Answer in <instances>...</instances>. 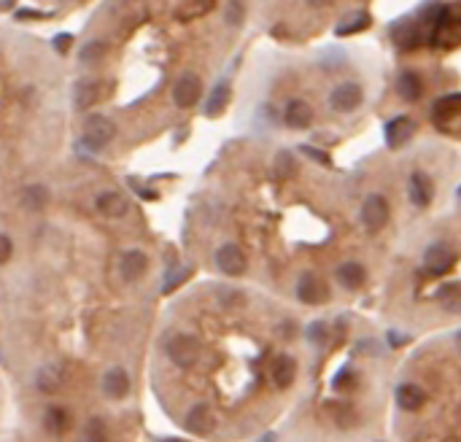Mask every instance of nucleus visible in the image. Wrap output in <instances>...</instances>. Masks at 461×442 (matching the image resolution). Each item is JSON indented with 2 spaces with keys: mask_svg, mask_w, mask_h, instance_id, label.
Listing matches in <instances>:
<instances>
[{
  "mask_svg": "<svg viewBox=\"0 0 461 442\" xmlns=\"http://www.w3.org/2000/svg\"><path fill=\"white\" fill-rule=\"evenodd\" d=\"M114 138H116V125L108 116L92 114L84 119V143L90 149H105Z\"/></svg>",
  "mask_w": 461,
  "mask_h": 442,
  "instance_id": "obj_1",
  "label": "nucleus"
},
{
  "mask_svg": "<svg viewBox=\"0 0 461 442\" xmlns=\"http://www.w3.org/2000/svg\"><path fill=\"white\" fill-rule=\"evenodd\" d=\"M167 356L176 367H192L197 359H200V343L197 337L192 335H176L170 343H167Z\"/></svg>",
  "mask_w": 461,
  "mask_h": 442,
  "instance_id": "obj_2",
  "label": "nucleus"
},
{
  "mask_svg": "<svg viewBox=\"0 0 461 442\" xmlns=\"http://www.w3.org/2000/svg\"><path fill=\"white\" fill-rule=\"evenodd\" d=\"M389 216H391V211H389V200L383 194H369L367 200L362 202V224L367 227L369 232L383 229Z\"/></svg>",
  "mask_w": 461,
  "mask_h": 442,
  "instance_id": "obj_3",
  "label": "nucleus"
},
{
  "mask_svg": "<svg viewBox=\"0 0 461 442\" xmlns=\"http://www.w3.org/2000/svg\"><path fill=\"white\" fill-rule=\"evenodd\" d=\"M362 100H365L362 87L348 81V84H340V87H335V92L329 95V105H332L338 114H351V111H356V108L362 105Z\"/></svg>",
  "mask_w": 461,
  "mask_h": 442,
  "instance_id": "obj_4",
  "label": "nucleus"
},
{
  "mask_svg": "<svg viewBox=\"0 0 461 442\" xmlns=\"http://www.w3.org/2000/svg\"><path fill=\"white\" fill-rule=\"evenodd\" d=\"M216 264L224 275H243L246 273V253L240 251V246H235V243H224L216 251Z\"/></svg>",
  "mask_w": 461,
  "mask_h": 442,
  "instance_id": "obj_5",
  "label": "nucleus"
},
{
  "mask_svg": "<svg viewBox=\"0 0 461 442\" xmlns=\"http://www.w3.org/2000/svg\"><path fill=\"white\" fill-rule=\"evenodd\" d=\"M453 262H456V253L451 251V246H445V243H431L424 251V267L434 275L448 273L453 267Z\"/></svg>",
  "mask_w": 461,
  "mask_h": 442,
  "instance_id": "obj_6",
  "label": "nucleus"
},
{
  "mask_svg": "<svg viewBox=\"0 0 461 442\" xmlns=\"http://www.w3.org/2000/svg\"><path fill=\"white\" fill-rule=\"evenodd\" d=\"M203 95V84H200V78L194 76V73H186L181 76L178 81H176V87H173V103L178 105V108H192L197 100Z\"/></svg>",
  "mask_w": 461,
  "mask_h": 442,
  "instance_id": "obj_7",
  "label": "nucleus"
},
{
  "mask_svg": "<svg viewBox=\"0 0 461 442\" xmlns=\"http://www.w3.org/2000/svg\"><path fill=\"white\" fill-rule=\"evenodd\" d=\"M297 297H300L305 305H321V302H327L329 291H327V286H324V281H321L318 275L305 273V275L297 281Z\"/></svg>",
  "mask_w": 461,
  "mask_h": 442,
  "instance_id": "obj_8",
  "label": "nucleus"
},
{
  "mask_svg": "<svg viewBox=\"0 0 461 442\" xmlns=\"http://www.w3.org/2000/svg\"><path fill=\"white\" fill-rule=\"evenodd\" d=\"M186 429L192 432V434H200V437H205V434H211L216 429V415L214 410L205 405V402H200V405H194L192 410L186 412Z\"/></svg>",
  "mask_w": 461,
  "mask_h": 442,
  "instance_id": "obj_9",
  "label": "nucleus"
},
{
  "mask_svg": "<svg viewBox=\"0 0 461 442\" xmlns=\"http://www.w3.org/2000/svg\"><path fill=\"white\" fill-rule=\"evenodd\" d=\"M416 135V122L410 116H397L386 125V143L389 149H402L410 143V138Z\"/></svg>",
  "mask_w": 461,
  "mask_h": 442,
  "instance_id": "obj_10",
  "label": "nucleus"
},
{
  "mask_svg": "<svg viewBox=\"0 0 461 442\" xmlns=\"http://www.w3.org/2000/svg\"><path fill=\"white\" fill-rule=\"evenodd\" d=\"M97 211L108 219H122L124 213L130 211V200L124 197L122 191L116 189H108L103 194H97Z\"/></svg>",
  "mask_w": 461,
  "mask_h": 442,
  "instance_id": "obj_11",
  "label": "nucleus"
},
{
  "mask_svg": "<svg viewBox=\"0 0 461 442\" xmlns=\"http://www.w3.org/2000/svg\"><path fill=\"white\" fill-rule=\"evenodd\" d=\"M283 122L291 129H305L313 122V108L307 105L305 100H291L286 105V111H283Z\"/></svg>",
  "mask_w": 461,
  "mask_h": 442,
  "instance_id": "obj_12",
  "label": "nucleus"
},
{
  "mask_svg": "<svg viewBox=\"0 0 461 442\" xmlns=\"http://www.w3.org/2000/svg\"><path fill=\"white\" fill-rule=\"evenodd\" d=\"M407 194H410V202H413L416 208H427L431 202V197H434V187H431V181L424 173H413V176H410Z\"/></svg>",
  "mask_w": 461,
  "mask_h": 442,
  "instance_id": "obj_13",
  "label": "nucleus"
},
{
  "mask_svg": "<svg viewBox=\"0 0 461 442\" xmlns=\"http://www.w3.org/2000/svg\"><path fill=\"white\" fill-rule=\"evenodd\" d=\"M103 391H105V397H111V399H124L127 391H130V375L124 372L122 367L108 370V372L103 375Z\"/></svg>",
  "mask_w": 461,
  "mask_h": 442,
  "instance_id": "obj_14",
  "label": "nucleus"
},
{
  "mask_svg": "<svg viewBox=\"0 0 461 442\" xmlns=\"http://www.w3.org/2000/svg\"><path fill=\"white\" fill-rule=\"evenodd\" d=\"M397 92H400L402 100H407V103H416L421 92H424V81H421V76L416 73V70H402L400 76H397Z\"/></svg>",
  "mask_w": 461,
  "mask_h": 442,
  "instance_id": "obj_15",
  "label": "nucleus"
},
{
  "mask_svg": "<svg viewBox=\"0 0 461 442\" xmlns=\"http://www.w3.org/2000/svg\"><path fill=\"white\" fill-rule=\"evenodd\" d=\"M103 92H105V84H103V81H94V78L79 81V84H76V108L87 111L90 105H94V103L103 97Z\"/></svg>",
  "mask_w": 461,
  "mask_h": 442,
  "instance_id": "obj_16",
  "label": "nucleus"
},
{
  "mask_svg": "<svg viewBox=\"0 0 461 442\" xmlns=\"http://www.w3.org/2000/svg\"><path fill=\"white\" fill-rule=\"evenodd\" d=\"M149 270V259L143 251H127L122 256V275L124 281H138Z\"/></svg>",
  "mask_w": 461,
  "mask_h": 442,
  "instance_id": "obj_17",
  "label": "nucleus"
},
{
  "mask_svg": "<svg viewBox=\"0 0 461 442\" xmlns=\"http://www.w3.org/2000/svg\"><path fill=\"white\" fill-rule=\"evenodd\" d=\"M270 375H273V383H276L278 388H289L294 383V378H297V361L291 356H278L276 361H273Z\"/></svg>",
  "mask_w": 461,
  "mask_h": 442,
  "instance_id": "obj_18",
  "label": "nucleus"
},
{
  "mask_svg": "<svg viewBox=\"0 0 461 442\" xmlns=\"http://www.w3.org/2000/svg\"><path fill=\"white\" fill-rule=\"evenodd\" d=\"M424 402H427V394H424L421 386H416V383H404V386L397 388V405H400L402 410L416 412Z\"/></svg>",
  "mask_w": 461,
  "mask_h": 442,
  "instance_id": "obj_19",
  "label": "nucleus"
},
{
  "mask_svg": "<svg viewBox=\"0 0 461 442\" xmlns=\"http://www.w3.org/2000/svg\"><path fill=\"white\" fill-rule=\"evenodd\" d=\"M365 281H367V273L359 262H345L338 267V284L342 288H359L365 286Z\"/></svg>",
  "mask_w": 461,
  "mask_h": 442,
  "instance_id": "obj_20",
  "label": "nucleus"
},
{
  "mask_svg": "<svg viewBox=\"0 0 461 442\" xmlns=\"http://www.w3.org/2000/svg\"><path fill=\"white\" fill-rule=\"evenodd\" d=\"M391 38H394V43L400 46L402 52H410V49H416L421 43V30L416 25H410V22H402V25L394 28Z\"/></svg>",
  "mask_w": 461,
  "mask_h": 442,
  "instance_id": "obj_21",
  "label": "nucleus"
},
{
  "mask_svg": "<svg viewBox=\"0 0 461 442\" xmlns=\"http://www.w3.org/2000/svg\"><path fill=\"white\" fill-rule=\"evenodd\" d=\"M229 84L227 81H218L214 87V92L208 97V103H205V116H218L224 108H227V103H229Z\"/></svg>",
  "mask_w": 461,
  "mask_h": 442,
  "instance_id": "obj_22",
  "label": "nucleus"
},
{
  "mask_svg": "<svg viewBox=\"0 0 461 442\" xmlns=\"http://www.w3.org/2000/svg\"><path fill=\"white\" fill-rule=\"evenodd\" d=\"M46 202H49V191L43 189V187L32 184L28 189H22V208H28V211H43Z\"/></svg>",
  "mask_w": 461,
  "mask_h": 442,
  "instance_id": "obj_23",
  "label": "nucleus"
},
{
  "mask_svg": "<svg viewBox=\"0 0 461 442\" xmlns=\"http://www.w3.org/2000/svg\"><path fill=\"white\" fill-rule=\"evenodd\" d=\"M437 46H459L461 43V22H442L434 35Z\"/></svg>",
  "mask_w": 461,
  "mask_h": 442,
  "instance_id": "obj_24",
  "label": "nucleus"
},
{
  "mask_svg": "<svg viewBox=\"0 0 461 442\" xmlns=\"http://www.w3.org/2000/svg\"><path fill=\"white\" fill-rule=\"evenodd\" d=\"M60 386H62V372L57 364H49V367H43V370L38 372V388H41L43 394H54Z\"/></svg>",
  "mask_w": 461,
  "mask_h": 442,
  "instance_id": "obj_25",
  "label": "nucleus"
},
{
  "mask_svg": "<svg viewBox=\"0 0 461 442\" xmlns=\"http://www.w3.org/2000/svg\"><path fill=\"white\" fill-rule=\"evenodd\" d=\"M273 173H276L278 181H289V178L297 173V159H294V154H291V151H278Z\"/></svg>",
  "mask_w": 461,
  "mask_h": 442,
  "instance_id": "obj_26",
  "label": "nucleus"
},
{
  "mask_svg": "<svg viewBox=\"0 0 461 442\" xmlns=\"http://www.w3.org/2000/svg\"><path fill=\"white\" fill-rule=\"evenodd\" d=\"M369 28V14L367 11H356L351 17H345L338 25V35H354V32H362Z\"/></svg>",
  "mask_w": 461,
  "mask_h": 442,
  "instance_id": "obj_27",
  "label": "nucleus"
},
{
  "mask_svg": "<svg viewBox=\"0 0 461 442\" xmlns=\"http://www.w3.org/2000/svg\"><path fill=\"white\" fill-rule=\"evenodd\" d=\"M43 423H46V429H49L52 434H62V432L70 426V418H68V412L62 410V408H49Z\"/></svg>",
  "mask_w": 461,
  "mask_h": 442,
  "instance_id": "obj_28",
  "label": "nucleus"
},
{
  "mask_svg": "<svg viewBox=\"0 0 461 442\" xmlns=\"http://www.w3.org/2000/svg\"><path fill=\"white\" fill-rule=\"evenodd\" d=\"M243 17H246V0H229V6H227V25H240L243 22Z\"/></svg>",
  "mask_w": 461,
  "mask_h": 442,
  "instance_id": "obj_29",
  "label": "nucleus"
},
{
  "mask_svg": "<svg viewBox=\"0 0 461 442\" xmlns=\"http://www.w3.org/2000/svg\"><path fill=\"white\" fill-rule=\"evenodd\" d=\"M329 410H332V415H335L338 426H342V429H348V426L354 423V418H356V412L351 410L348 405H329Z\"/></svg>",
  "mask_w": 461,
  "mask_h": 442,
  "instance_id": "obj_30",
  "label": "nucleus"
},
{
  "mask_svg": "<svg viewBox=\"0 0 461 442\" xmlns=\"http://www.w3.org/2000/svg\"><path fill=\"white\" fill-rule=\"evenodd\" d=\"M87 440L92 442L105 440V423H103V418H90V423H87Z\"/></svg>",
  "mask_w": 461,
  "mask_h": 442,
  "instance_id": "obj_31",
  "label": "nucleus"
},
{
  "mask_svg": "<svg viewBox=\"0 0 461 442\" xmlns=\"http://www.w3.org/2000/svg\"><path fill=\"white\" fill-rule=\"evenodd\" d=\"M307 340L316 343V346H321V343L327 340V324H324V321L310 324V326H307Z\"/></svg>",
  "mask_w": 461,
  "mask_h": 442,
  "instance_id": "obj_32",
  "label": "nucleus"
},
{
  "mask_svg": "<svg viewBox=\"0 0 461 442\" xmlns=\"http://www.w3.org/2000/svg\"><path fill=\"white\" fill-rule=\"evenodd\" d=\"M103 52H105V43L94 41V43H90V46H84L81 60H84V63H94V60H100V57H103Z\"/></svg>",
  "mask_w": 461,
  "mask_h": 442,
  "instance_id": "obj_33",
  "label": "nucleus"
},
{
  "mask_svg": "<svg viewBox=\"0 0 461 442\" xmlns=\"http://www.w3.org/2000/svg\"><path fill=\"white\" fill-rule=\"evenodd\" d=\"M218 297H221V302H224V305H243V302H246L240 291H235V288H227V286H221Z\"/></svg>",
  "mask_w": 461,
  "mask_h": 442,
  "instance_id": "obj_34",
  "label": "nucleus"
},
{
  "mask_svg": "<svg viewBox=\"0 0 461 442\" xmlns=\"http://www.w3.org/2000/svg\"><path fill=\"white\" fill-rule=\"evenodd\" d=\"M300 151H303L305 157L316 159V162H321V165H329V154H327V151H321V149H313V146H303Z\"/></svg>",
  "mask_w": 461,
  "mask_h": 442,
  "instance_id": "obj_35",
  "label": "nucleus"
},
{
  "mask_svg": "<svg viewBox=\"0 0 461 442\" xmlns=\"http://www.w3.org/2000/svg\"><path fill=\"white\" fill-rule=\"evenodd\" d=\"M11 259V238L0 235V264H6Z\"/></svg>",
  "mask_w": 461,
  "mask_h": 442,
  "instance_id": "obj_36",
  "label": "nucleus"
},
{
  "mask_svg": "<svg viewBox=\"0 0 461 442\" xmlns=\"http://www.w3.org/2000/svg\"><path fill=\"white\" fill-rule=\"evenodd\" d=\"M351 378H354V375H351V370H348V367H342V370H340V375L335 378V383H332V386H335L338 391H342V388L348 386V380H351Z\"/></svg>",
  "mask_w": 461,
  "mask_h": 442,
  "instance_id": "obj_37",
  "label": "nucleus"
},
{
  "mask_svg": "<svg viewBox=\"0 0 461 442\" xmlns=\"http://www.w3.org/2000/svg\"><path fill=\"white\" fill-rule=\"evenodd\" d=\"M186 275H189V267H184V270H181L178 275H170V278L165 281V291H170V288H176V286H178V284H181V281H184Z\"/></svg>",
  "mask_w": 461,
  "mask_h": 442,
  "instance_id": "obj_38",
  "label": "nucleus"
},
{
  "mask_svg": "<svg viewBox=\"0 0 461 442\" xmlns=\"http://www.w3.org/2000/svg\"><path fill=\"white\" fill-rule=\"evenodd\" d=\"M70 43H73L70 35H57V38H54V49H57L60 54H65V49H70Z\"/></svg>",
  "mask_w": 461,
  "mask_h": 442,
  "instance_id": "obj_39",
  "label": "nucleus"
},
{
  "mask_svg": "<svg viewBox=\"0 0 461 442\" xmlns=\"http://www.w3.org/2000/svg\"><path fill=\"white\" fill-rule=\"evenodd\" d=\"M356 350H365V356H372V353H375V343L365 340V343H359V346H356Z\"/></svg>",
  "mask_w": 461,
  "mask_h": 442,
  "instance_id": "obj_40",
  "label": "nucleus"
},
{
  "mask_svg": "<svg viewBox=\"0 0 461 442\" xmlns=\"http://www.w3.org/2000/svg\"><path fill=\"white\" fill-rule=\"evenodd\" d=\"M389 340H391V346H402L407 337H404V335H397V332H391V335H389Z\"/></svg>",
  "mask_w": 461,
  "mask_h": 442,
  "instance_id": "obj_41",
  "label": "nucleus"
},
{
  "mask_svg": "<svg viewBox=\"0 0 461 442\" xmlns=\"http://www.w3.org/2000/svg\"><path fill=\"white\" fill-rule=\"evenodd\" d=\"M310 3H313V6H329L332 0H310Z\"/></svg>",
  "mask_w": 461,
  "mask_h": 442,
  "instance_id": "obj_42",
  "label": "nucleus"
},
{
  "mask_svg": "<svg viewBox=\"0 0 461 442\" xmlns=\"http://www.w3.org/2000/svg\"><path fill=\"white\" fill-rule=\"evenodd\" d=\"M456 343H459V348H461V329L456 332Z\"/></svg>",
  "mask_w": 461,
  "mask_h": 442,
  "instance_id": "obj_43",
  "label": "nucleus"
},
{
  "mask_svg": "<svg viewBox=\"0 0 461 442\" xmlns=\"http://www.w3.org/2000/svg\"><path fill=\"white\" fill-rule=\"evenodd\" d=\"M459 197H461V187H459Z\"/></svg>",
  "mask_w": 461,
  "mask_h": 442,
  "instance_id": "obj_44",
  "label": "nucleus"
}]
</instances>
